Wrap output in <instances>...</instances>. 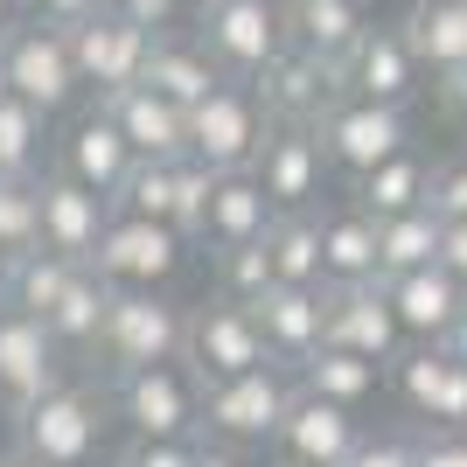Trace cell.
<instances>
[{
  "label": "cell",
  "instance_id": "1",
  "mask_svg": "<svg viewBox=\"0 0 467 467\" xmlns=\"http://www.w3.org/2000/svg\"><path fill=\"white\" fill-rule=\"evenodd\" d=\"M105 426H112V398L105 384H57L49 398H36L28 411H15V447L36 453L49 467H98L105 461Z\"/></svg>",
  "mask_w": 467,
  "mask_h": 467
},
{
  "label": "cell",
  "instance_id": "51",
  "mask_svg": "<svg viewBox=\"0 0 467 467\" xmlns=\"http://www.w3.org/2000/svg\"><path fill=\"white\" fill-rule=\"evenodd\" d=\"M15 15H21V0H0V36L15 28Z\"/></svg>",
  "mask_w": 467,
  "mask_h": 467
},
{
  "label": "cell",
  "instance_id": "50",
  "mask_svg": "<svg viewBox=\"0 0 467 467\" xmlns=\"http://www.w3.org/2000/svg\"><path fill=\"white\" fill-rule=\"evenodd\" d=\"M0 467H49V461H36V453H21V447H7V453H0Z\"/></svg>",
  "mask_w": 467,
  "mask_h": 467
},
{
  "label": "cell",
  "instance_id": "15",
  "mask_svg": "<svg viewBox=\"0 0 467 467\" xmlns=\"http://www.w3.org/2000/svg\"><path fill=\"white\" fill-rule=\"evenodd\" d=\"M363 447V419L349 405H328L314 390H293L286 419H279V440H273V461L286 467H349V453Z\"/></svg>",
  "mask_w": 467,
  "mask_h": 467
},
{
  "label": "cell",
  "instance_id": "17",
  "mask_svg": "<svg viewBox=\"0 0 467 467\" xmlns=\"http://www.w3.org/2000/svg\"><path fill=\"white\" fill-rule=\"evenodd\" d=\"M321 349L370 356V363H384V370L411 349L405 328H398V314H390L384 279H370V286H328V342H321Z\"/></svg>",
  "mask_w": 467,
  "mask_h": 467
},
{
  "label": "cell",
  "instance_id": "14",
  "mask_svg": "<svg viewBox=\"0 0 467 467\" xmlns=\"http://www.w3.org/2000/svg\"><path fill=\"white\" fill-rule=\"evenodd\" d=\"M252 91H258V105H265L273 126H321V119L342 105V70L286 42V49L252 78Z\"/></svg>",
  "mask_w": 467,
  "mask_h": 467
},
{
  "label": "cell",
  "instance_id": "39",
  "mask_svg": "<svg viewBox=\"0 0 467 467\" xmlns=\"http://www.w3.org/2000/svg\"><path fill=\"white\" fill-rule=\"evenodd\" d=\"M210 189H216L210 168H202V161H182V210H175V231L189 237V244H202V210H210Z\"/></svg>",
  "mask_w": 467,
  "mask_h": 467
},
{
  "label": "cell",
  "instance_id": "27",
  "mask_svg": "<svg viewBox=\"0 0 467 467\" xmlns=\"http://www.w3.org/2000/svg\"><path fill=\"white\" fill-rule=\"evenodd\" d=\"M363 28H370L363 0H286V36H293V49L335 63V70H342V57L363 42Z\"/></svg>",
  "mask_w": 467,
  "mask_h": 467
},
{
  "label": "cell",
  "instance_id": "12",
  "mask_svg": "<svg viewBox=\"0 0 467 467\" xmlns=\"http://www.w3.org/2000/svg\"><path fill=\"white\" fill-rule=\"evenodd\" d=\"M70 377H78V356L63 349L36 314H15V307L0 314V411L7 419L28 411L36 398H49L57 384H70Z\"/></svg>",
  "mask_w": 467,
  "mask_h": 467
},
{
  "label": "cell",
  "instance_id": "46",
  "mask_svg": "<svg viewBox=\"0 0 467 467\" xmlns=\"http://www.w3.org/2000/svg\"><path fill=\"white\" fill-rule=\"evenodd\" d=\"M440 265L467 286V223H447V244H440Z\"/></svg>",
  "mask_w": 467,
  "mask_h": 467
},
{
  "label": "cell",
  "instance_id": "13",
  "mask_svg": "<svg viewBox=\"0 0 467 467\" xmlns=\"http://www.w3.org/2000/svg\"><path fill=\"white\" fill-rule=\"evenodd\" d=\"M390 390L419 419V432H467V363L440 342H411L390 363Z\"/></svg>",
  "mask_w": 467,
  "mask_h": 467
},
{
  "label": "cell",
  "instance_id": "53",
  "mask_svg": "<svg viewBox=\"0 0 467 467\" xmlns=\"http://www.w3.org/2000/svg\"><path fill=\"white\" fill-rule=\"evenodd\" d=\"M189 7H195V15H210V7H223V0H189Z\"/></svg>",
  "mask_w": 467,
  "mask_h": 467
},
{
  "label": "cell",
  "instance_id": "26",
  "mask_svg": "<svg viewBox=\"0 0 467 467\" xmlns=\"http://www.w3.org/2000/svg\"><path fill=\"white\" fill-rule=\"evenodd\" d=\"M398 28H405L419 70H432V78L467 70V0H411Z\"/></svg>",
  "mask_w": 467,
  "mask_h": 467
},
{
  "label": "cell",
  "instance_id": "24",
  "mask_svg": "<svg viewBox=\"0 0 467 467\" xmlns=\"http://www.w3.org/2000/svg\"><path fill=\"white\" fill-rule=\"evenodd\" d=\"M273 195L258 189V175L244 168V175H216L210 189V210H202V244L210 252H237V244H265V231H273Z\"/></svg>",
  "mask_w": 467,
  "mask_h": 467
},
{
  "label": "cell",
  "instance_id": "45",
  "mask_svg": "<svg viewBox=\"0 0 467 467\" xmlns=\"http://www.w3.org/2000/svg\"><path fill=\"white\" fill-rule=\"evenodd\" d=\"M419 467H467V432H419Z\"/></svg>",
  "mask_w": 467,
  "mask_h": 467
},
{
  "label": "cell",
  "instance_id": "4",
  "mask_svg": "<svg viewBox=\"0 0 467 467\" xmlns=\"http://www.w3.org/2000/svg\"><path fill=\"white\" fill-rule=\"evenodd\" d=\"M293 390H300V377H293L286 363H265V370L202 384V440H216V447H244V453H252V447L273 453Z\"/></svg>",
  "mask_w": 467,
  "mask_h": 467
},
{
  "label": "cell",
  "instance_id": "30",
  "mask_svg": "<svg viewBox=\"0 0 467 467\" xmlns=\"http://www.w3.org/2000/svg\"><path fill=\"white\" fill-rule=\"evenodd\" d=\"M300 390H314V398H328V405H349V411H363L384 390V363H370V356H349V349H314L307 363H300Z\"/></svg>",
  "mask_w": 467,
  "mask_h": 467
},
{
  "label": "cell",
  "instance_id": "18",
  "mask_svg": "<svg viewBox=\"0 0 467 467\" xmlns=\"http://www.w3.org/2000/svg\"><path fill=\"white\" fill-rule=\"evenodd\" d=\"M49 168H63L70 182H84V189H98L105 202H112L119 189H126V175L140 168L133 140L119 133V119L105 112V105H91L84 119H70V133L57 140V161Z\"/></svg>",
  "mask_w": 467,
  "mask_h": 467
},
{
  "label": "cell",
  "instance_id": "19",
  "mask_svg": "<svg viewBox=\"0 0 467 467\" xmlns=\"http://www.w3.org/2000/svg\"><path fill=\"white\" fill-rule=\"evenodd\" d=\"M258 189L273 195V210H314L321 202V189H328V154H321V140H314V126H273L265 133V147H258L252 161Z\"/></svg>",
  "mask_w": 467,
  "mask_h": 467
},
{
  "label": "cell",
  "instance_id": "10",
  "mask_svg": "<svg viewBox=\"0 0 467 467\" xmlns=\"http://www.w3.org/2000/svg\"><path fill=\"white\" fill-rule=\"evenodd\" d=\"M182 258H189V237H182L175 223H147V216H119L112 210L91 273L105 279V286H119V293H161L182 273Z\"/></svg>",
  "mask_w": 467,
  "mask_h": 467
},
{
  "label": "cell",
  "instance_id": "20",
  "mask_svg": "<svg viewBox=\"0 0 467 467\" xmlns=\"http://www.w3.org/2000/svg\"><path fill=\"white\" fill-rule=\"evenodd\" d=\"M105 223H112V202L84 182H70L63 168L42 175V252L70 258V265H91L98 244H105Z\"/></svg>",
  "mask_w": 467,
  "mask_h": 467
},
{
  "label": "cell",
  "instance_id": "41",
  "mask_svg": "<svg viewBox=\"0 0 467 467\" xmlns=\"http://www.w3.org/2000/svg\"><path fill=\"white\" fill-rule=\"evenodd\" d=\"M349 467H419V432H363Z\"/></svg>",
  "mask_w": 467,
  "mask_h": 467
},
{
  "label": "cell",
  "instance_id": "42",
  "mask_svg": "<svg viewBox=\"0 0 467 467\" xmlns=\"http://www.w3.org/2000/svg\"><path fill=\"white\" fill-rule=\"evenodd\" d=\"M432 216L440 223H467V161H440V175H432Z\"/></svg>",
  "mask_w": 467,
  "mask_h": 467
},
{
  "label": "cell",
  "instance_id": "28",
  "mask_svg": "<svg viewBox=\"0 0 467 467\" xmlns=\"http://www.w3.org/2000/svg\"><path fill=\"white\" fill-rule=\"evenodd\" d=\"M321 279L328 286H370V279H384V265H377V216H363L356 202L321 216Z\"/></svg>",
  "mask_w": 467,
  "mask_h": 467
},
{
  "label": "cell",
  "instance_id": "52",
  "mask_svg": "<svg viewBox=\"0 0 467 467\" xmlns=\"http://www.w3.org/2000/svg\"><path fill=\"white\" fill-rule=\"evenodd\" d=\"M7 273H15V258L0 252V300H7Z\"/></svg>",
  "mask_w": 467,
  "mask_h": 467
},
{
  "label": "cell",
  "instance_id": "55",
  "mask_svg": "<svg viewBox=\"0 0 467 467\" xmlns=\"http://www.w3.org/2000/svg\"><path fill=\"white\" fill-rule=\"evenodd\" d=\"M0 314H7V300H0Z\"/></svg>",
  "mask_w": 467,
  "mask_h": 467
},
{
  "label": "cell",
  "instance_id": "44",
  "mask_svg": "<svg viewBox=\"0 0 467 467\" xmlns=\"http://www.w3.org/2000/svg\"><path fill=\"white\" fill-rule=\"evenodd\" d=\"M105 7H119L126 21H140V28H154V36H168L182 15V0H105Z\"/></svg>",
  "mask_w": 467,
  "mask_h": 467
},
{
  "label": "cell",
  "instance_id": "54",
  "mask_svg": "<svg viewBox=\"0 0 467 467\" xmlns=\"http://www.w3.org/2000/svg\"><path fill=\"white\" fill-rule=\"evenodd\" d=\"M265 467H286V461H265Z\"/></svg>",
  "mask_w": 467,
  "mask_h": 467
},
{
  "label": "cell",
  "instance_id": "33",
  "mask_svg": "<svg viewBox=\"0 0 467 467\" xmlns=\"http://www.w3.org/2000/svg\"><path fill=\"white\" fill-rule=\"evenodd\" d=\"M105 307H112V286H105V279L84 265V273L70 279V293H63L57 307L42 314V328L57 335L70 356H91V349H98V328H105Z\"/></svg>",
  "mask_w": 467,
  "mask_h": 467
},
{
  "label": "cell",
  "instance_id": "38",
  "mask_svg": "<svg viewBox=\"0 0 467 467\" xmlns=\"http://www.w3.org/2000/svg\"><path fill=\"white\" fill-rule=\"evenodd\" d=\"M210 258H216V293H223V300H237V307H252L265 286H279L265 244H237V252H210Z\"/></svg>",
  "mask_w": 467,
  "mask_h": 467
},
{
  "label": "cell",
  "instance_id": "16",
  "mask_svg": "<svg viewBox=\"0 0 467 467\" xmlns=\"http://www.w3.org/2000/svg\"><path fill=\"white\" fill-rule=\"evenodd\" d=\"M419 78L426 70H419V57H411L398 21H370L363 42L342 57V98H363V105H411Z\"/></svg>",
  "mask_w": 467,
  "mask_h": 467
},
{
  "label": "cell",
  "instance_id": "7",
  "mask_svg": "<svg viewBox=\"0 0 467 467\" xmlns=\"http://www.w3.org/2000/svg\"><path fill=\"white\" fill-rule=\"evenodd\" d=\"M314 140H321V154H328V175H377L384 161L411 154V112L405 105H363V98H342L321 126H314Z\"/></svg>",
  "mask_w": 467,
  "mask_h": 467
},
{
  "label": "cell",
  "instance_id": "2",
  "mask_svg": "<svg viewBox=\"0 0 467 467\" xmlns=\"http://www.w3.org/2000/svg\"><path fill=\"white\" fill-rule=\"evenodd\" d=\"M182 342H189V307H182V300H168V293H119L112 286V307H105L91 363L105 377L154 370V363H182Z\"/></svg>",
  "mask_w": 467,
  "mask_h": 467
},
{
  "label": "cell",
  "instance_id": "32",
  "mask_svg": "<svg viewBox=\"0 0 467 467\" xmlns=\"http://www.w3.org/2000/svg\"><path fill=\"white\" fill-rule=\"evenodd\" d=\"M265 258H273L279 286H328V279H321V216H314V210L273 216V231H265Z\"/></svg>",
  "mask_w": 467,
  "mask_h": 467
},
{
  "label": "cell",
  "instance_id": "3",
  "mask_svg": "<svg viewBox=\"0 0 467 467\" xmlns=\"http://www.w3.org/2000/svg\"><path fill=\"white\" fill-rule=\"evenodd\" d=\"M105 398H112V419L133 440H202V377L189 363L105 377Z\"/></svg>",
  "mask_w": 467,
  "mask_h": 467
},
{
  "label": "cell",
  "instance_id": "48",
  "mask_svg": "<svg viewBox=\"0 0 467 467\" xmlns=\"http://www.w3.org/2000/svg\"><path fill=\"white\" fill-rule=\"evenodd\" d=\"M195 467H252V453H244V447H216V440H202V447H195Z\"/></svg>",
  "mask_w": 467,
  "mask_h": 467
},
{
  "label": "cell",
  "instance_id": "11",
  "mask_svg": "<svg viewBox=\"0 0 467 467\" xmlns=\"http://www.w3.org/2000/svg\"><path fill=\"white\" fill-rule=\"evenodd\" d=\"M70 36V57H78V78L84 91L105 105V98L133 91L140 78H147V57H154V28H140V21H126L119 7H98L91 21H78V28H63Z\"/></svg>",
  "mask_w": 467,
  "mask_h": 467
},
{
  "label": "cell",
  "instance_id": "37",
  "mask_svg": "<svg viewBox=\"0 0 467 467\" xmlns=\"http://www.w3.org/2000/svg\"><path fill=\"white\" fill-rule=\"evenodd\" d=\"M0 252H42V175L36 182H7L0 175Z\"/></svg>",
  "mask_w": 467,
  "mask_h": 467
},
{
  "label": "cell",
  "instance_id": "23",
  "mask_svg": "<svg viewBox=\"0 0 467 467\" xmlns=\"http://www.w3.org/2000/svg\"><path fill=\"white\" fill-rule=\"evenodd\" d=\"M105 112L119 119V133L133 140L140 161H189V105L161 98L154 84H133V91L105 98Z\"/></svg>",
  "mask_w": 467,
  "mask_h": 467
},
{
  "label": "cell",
  "instance_id": "29",
  "mask_svg": "<svg viewBox=\"0 0 467 467\" xmlns=\"http://www.w3.org/2000/svg\"><path fill=\"white\" fill-rule=\"evenodd\" d=\"M432 175H440V168H432V161L411 147V154L384 161L377 175L356 182V210L377 216V223H390V216H411V210H432Z\"/></svg>",
  "mask_w": 467,
  "mask_h": 467
},
{
  "label": "cell",
  "instance_id": "31",
  "mask_svg": "<svg viewBox=\"0 0 467 467\" xmlns=\"http://www.w3.org/2000/svg\"><path fill=\"white\" fill-rule=\"evenodd\" d=\"M0 175L7 182L49 175V112L21 105L15 91H0Z\"/></svg>",
  "mask_w": 467,
  "mask_h": 467
},
{
  "label": "cell",
  "instance_id": "25",
  "mask_svg": "<svg viewBox=\"0 0 467 467\" xmlns=\"http://www.w3.org/2000/svg\"><path fill=\"white\" fill-rule=\"evenodd\" d=\"M140 84H154L161 98H175V105H202V98L210 91H223V70H216L210 63V49H202V42H195V28L189 36H182V28H168V36H154V57H147V78Z\"/></svg>",
  "mask_w": 467,
  "mask_h": 467
},
{
  "label": "cell",
  "instance_id": "35",
  "mask_svg": "<svg viewBox=\"0 0 467 467\" xmlns=\"http://www.w3.org/2000/svg\"><path fill=\"white\" fill-rule=\"evenodd\" d=\"M84 265H70V258H57V252H21L15 258V273H7V307L15 314H49L70 293V279H78Z\"/></svg>",
  "mask_w": 467,
  "mask_h": 467
},
{
  "label": "cell",
  "instance_id": "6",
  "mask_svg": "<svg viewBox=\"0 0 467 467\" xmlns=\"http://www.w3.org/2000/svg\"><path fill=\"white\" fill-rule=\"evenodd\" d=\"M195 42L231 84H252L265 63L286 49V0H223L210 15H195Z\"/></svg>",
  "mask_w": 467,
  "mask_h": 467
},
{
  "label": "cell",
  "instance_id": "22",
  "mask_svg": "<svg viewBox=\"0 0 467 467\" xmlns=\"http://www.w3.org/2000/svg\"><path fill=\"white\" fill-rule=\"evenodd\" d=\"M384 293H390V314H398L405 342H447V328L461 321V307H467V286L447 273V265L398 273V279H384Z\"/></svg>",
  "mask_w": 467,
  "mask_h": 467
},
{
  "label": "cell",
  "instance_id": "47",
  "mask_svg": "<svg viewBox=\"0 0 467 467\" xmlns=\"http://www.w3.org/2000/svg\"><path fill=\"white\" fill-rule=\"evenodd\" d=\"M440 84V105L453 112V126H467V70H453V78H432Z\"/></svg>",
  "mask_w": 467,
  "mask_h": 467
},
{
  "label": "cell",
  "instance_id": "21",
  "mask_svg": "<svg viewBox=\"0 0 467 467\" xmlns=\"http://www.w3.org/2000/svg\"><path fill=\"white\" fill-rule=\"evenodd\" d=\"M258 328H265V349L273 363L300 370L321 342H328V286H265L252 300Z\"/></svg>",
  "mask_w": 467,
  "mask_h": 467
},
{
  "label": "cell",
  "instance_id": "36",
  "mask_svg": "<svg viewBox=\"0 0 467 467\" xmlns=\"http://www.w3.org/2000/svg\"><path fill=\"white\" fill-rule=\"evenodd\" d=\"M119 216H147V223H175L182 210V161H140L126 189L112 195Z\"/></svg>",
  "mask_w": 467,
  "mask_h": 467
},
{
  "label": "cell",
  "instance_id": "49",
  "mask_svg": "<svg viewBox=\"0 0 467 467\" xmlns=\"http://www.w3.org/2000/svg\"><path fill=\"white\" fill-rule=\"evenodd\" d=\"M440 349H447V356H461V363H467V307H461V321L447 328V342H440Z\"/></svg>",
  "mask_w": 467,
  "mask_h": 467
},
{
  "label": "cell",
  "instance_id": "40",
  "mask_svg": "<svg viewBox=\"0 0 467 467\" xmlns=\"http://www.w3.org/2000/svg\"><path fill=\"white\" fill-rule=\"evenodd\" d=\"M202 440H126L112 453V467H195Z\"/></svg>",
  "mask_w": 467,
  "mask_h": 467
},
{
  "label": "cell",
  "instance_id": "5",
  "mask_svg": "<svg viewBox=\"0 0 467 467\" xmlns=\"http://www.w3.org/2000/svg\"><path fill=\"white\" fill-rule=\"evenodd\" d=\"M0 91H15L21 105H36V112H49V119L70 112V105L84 98L78 57H70V36L21 15L15 28L0 36Z\"/></svg>",
  "mask_w": 467,
  "mask_h": 467
},
{
  "label": "cell",
  "instance_id": "43",
  "mask_svg": "<svg viewBox=\"0 0 467 467\" xmlns=\"http://www.w3.org/2000/svg\"><path fill=\"white\" fill-rule=\"evenodd\" d=\"M105 0H21V15L42 21V28H78V21H91Z\"/></svg>",
  "mask_w": 467,
  "mask_h": 467
},
{
  "label": "cell",
  "instance_id": "8",
  "mask_svg": "<svg viewBox=\"0 0 467 467\" xmlns=\"http://www.w3.org/2000/svg\"><path fill=\"white\" fill-rule=\"evenodd\" d=\"M265 133H273V119L258 105V91L252 84H223L189 112V161H202L210 175H244L258 161V147H265Z\"/></svg>",
  "mask_w": 467,
  "mask_h": 467
},
{
  "label": "cell",
  "instance_id": "9",
  "mask_svg": "<svg viewBox=\"0 0 467 467\" xmlns=\"http://www.w3.org/2000/svg\"><path fill=\"white\" fill-rule=\"evenodd\" d=\"M182 363H189L202 384H223V377L265 370V363H273V349H265L258 314L216 293V300H195V307H189V342H182Z\"/></svg>",
  "mask_w": 467,
  "mask_h": 467
},
{
  "label": "cell",
  "instance_id": "34",
  "mask_svg": "<svg viewBox=\"0 0 467 467\" xmlns=\"http://www.w3.org/2000/svg\"><path fill=\"white\" fill-rule=\"evenodd\" d=\"M440 244H447V223H440L432 210H411V216L377 223V265H384V279L440 265Z\"/></svg>",
  "mask_w": 467,
  "mask_h": 467
}]
</instances>
